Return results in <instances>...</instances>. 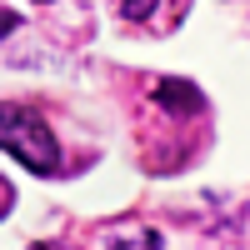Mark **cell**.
I'll use <instances>...</instances> for the list:
<instances>
[{
    "instance_id": "cell-1",
    "label": "cell",
    "mask_w": 250,
    "mask_h": 250,
    "mask_svg": "<svg viewBox=\"0 0 250 250\" xmlns=\"http://www.w3.org/2000/svg\"><path fill=\"white\" fill-rule=\"evenodd\" d=\"M0 145H5L10 160H20V165L35 170V175H55V170H60V145H55V135H50V125L40 120L35 110H25V105H5Z\"/></svg>"
},
{
    "instance_id": "cell-3",
    "label": "cell",
    "mask_w": 250,
    "mask_h": 250,
    "mask_svg": "<svg viewBox=\"0 0 250 250\" xmlns=\"http://www.w3.org/2000/svg\"><path fill=\"white\" fill-rule=\"evenodd\" d=\"M160 10V0H120V15L125 20H150Z\"/></svg>"
},
{
    "instance_id": "cell-2",
    "label": "cell",
    "mask_w": 250,
    "mask_h": 250,
    "mask_svg": "<svg viewBox=\"0 0 250 250\" xmlns=\"http://www.w3.org/2000/svg\"><path fill=\"white\" fill-rule=\"evenodd\" d=\"M105 250H160V235L155 230H120L105 240Z\"/></svg>"
}]
</instances>
